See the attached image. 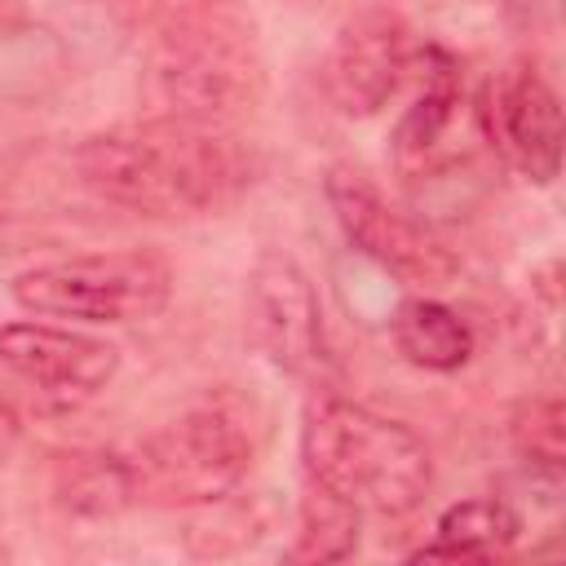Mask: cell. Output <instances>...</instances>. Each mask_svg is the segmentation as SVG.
Segmentation results:
<instances>
[{"label": "cell", "instance_id": "obj_8", "mask_svg": "<svg viewBox=\"0 0 566 566\" xmlns=\"http://www.w3.org/2000/svg\"><path fill=\"white\" fill-rule=\"evenodd\" d=\"M243 323L256 354L283 376H305L323 358V305L296 256L279 248H265L248 270Z\"/></svg>", "mask_w": 566, "mask_h": 566}, {"label": "cell", "instance_id": "obj_3", "mask_svg": "<svg viewBox=\"0 0 566 566\" xmlns=\"http://www.w3.org/2000/svg\"><path fill=\"white\" fill-rule=\"evenodd\" d=\"M150 80L168 115L230 124L265 88L252 18L234 0H181L150 49Z\"/></svg>", "mask_w": 566, "mask_h": 566}, {"label": "cell", "instance_id": "obj_12", "mask_svg": "<svg viewBox=\"0 0 566 566\" xmlns=\"http://www.w3.org/2000/svg\"><path fill=\"white\" fill-rule=\"evenodd\" d=\"M522 535V517L495 500V495H473L451 504L438 526L433 539L420 544L411 553V562H491L500 553H509Z\"/></svg>", "mask_w": 566, "mask_h": 566}, {"label": "cell", "instance_id": "obj_10", "mask_svg": "<svg viewBox=\"0 0 566 566\" xmlns=\"http://www.w3.org/2000/svg\"><path fill=\"white\" fill-rule=\"evenodd\" d=\"M482 128L486 142L535 186H548L562 168V102L553 84L517 62L500 71L486 88L482 106Z\"/></svg>", "mask_w": 566, "mask_h": 566}, {"label": "cell", "instance_id": "obj_5", "mask_svg": "<svg viewBox=\"0 0 566 566\" xmlns=\"http://www.w3.org/2000/svg\"><path fill=\"white\" fill-rule=\"evenodd\" d=\"M9 296L35 318L88 327L146 323L172 301V265L155 252H80L13 274Z\"/></svg>", "mask_w": 566, "mask_h": 566}, {"label": "cell", "instance_id": "obj_7", "mask_svg": "<svg viewBox=\"0 0 566 566\" xmlns=\"http://www.w3.org/2000/svg\"><path fill=\"white\" fill-rule=\"evenodd\" d=\"M416 57H420V40L411 35V27L385 9H367L340 27V35L323 57L318 80L340 115L367 119L385 111L402 84H411Z\"/></svg>", "mask_w": 566, "mask_h": 566}, {"label": "cell", "instance_id": "obj_17", "mask_svg": "<svg viewBox=\"0 0 566 566\" xmlns=\"http://www.w3.org/2000/svg\"><path fill=\"white\" fill-rule=\"evenodd\" d=\"M27 18H31V4L27 0H0V40L18 35L27 27Z\"/></svg>", "mask_w": 566, "mask_h": 566}, {"label": "cell", "instance_id": "obj_2", "mask_svg": "<svg viewBox=\"0 0 566 566\" xmlns=\"http://www.w3.org/2000/svg\"><path fill=\"white\" fill-rule=\"evenodd\" d=\"M301 469L305 482L376 517L416 513L433 486V460L416 429L336 394L305 407Z\"/></svg>", "mask_w": 566, "mask_h": 566}, {"label": "cell", "instance_id": "obj_4", "mask_svg": "<svg viewBox=\"0 0 566 566\" xmlns=\"http://www.w3.org/2000/svg\"><path fill=\"white\" fill-rule=\"evenodd\" d=\"M256 433L252 402L226 389L208 394L124 455L128 491L133 500L164 509H203L230 500L256 460Z\"/></svg>", "mask_w": 566, "mask_h": 566}, {"label": "cell", "instance_id": "obj_1", "mask_svg": "<svg viewBox=\"0 0 566 566\" xmlns=\"http://www.w3.org/2000/svg\"><path fill=\"white\" fill-rule=\"evenodd\" d=\"M80 181L150 221H199L234 208L261 177L256 150L230 124L155 115L102 128L75 150Z\"/></svg>", "mask_w": 566, "mask_h": 566}, {"label": "cell", "instance_id": "obj_14", "mask_svg": "<svg viewBox=\"0 0 566 566\" xmlns=\"http://www.w3.org/2000/svg\"><path fill=\"white\" fill-rule=\"evenodd\" d=\"M358 526H363V513L354 504H345L340 495L305 482L287 557H296V562H340L358 548Z\"/></svg>", "mask_w": 566, "mask_h": 566}, {"label": "cell", "instance_id": "obj_13", "mask_svg": "<svg viewBox=\"0 0 566 566\" xmlns=\"http://www.w3.org/2000/svg\"><path fill=\"white\" fill-rule=\"evenodd\" d=\"M389 332H394L398 354L420 371L447 376L473 358V327L451 305H442L433 292H416V296L398 301Z\"/></svg>", "mask_w": 566, "mask_h": 566}, {"label": "cell", "instance_id": "obj_11", "mask_svg": "<svg viewBox=\"0 0 566 566\" xmlns=\"http://www.w3.org/2000/svg\"><path fill=\"white\" fill-rule=\"evenodd\" d=\"M416 97L411 106L402 111L398 128H394V164L407 172V177H429L438 172L442 164L455 159V124H460V66L447 49L438 44H420V57H416Z\"/></svg>", "mask_w": 566, "mask_h": 566}, {"label": "cell", "instance_id": "obj_15", "mask_svg": "<svg viewBox=\"0 0 566 566\" xmlns=\"http://www.w3.org/2000/svg\"><path fill=\"white\" fill-rule=\"evenodd\" d=\"M513 447L526 464L562 473L566 460V416L557 398H531L522 402V411L513 416Z\"/></svg>", "mask_w": 566, "mask_h": 566}, {"label": "cell", "instance_id": "obj_6", "mask_svg": "<svg viewBox=\"0 0 566 566\" xmlns=\"http://www.w3.org/2000/svg\"><path fill=\"white\" fill-rule=\"evenodd\" d=\"M323 195L332 203L340 234L367 261H376L385 274H394L420 292H442L455 283V274H460L455 252L429 226H420L411 212H402L367 172L336 164L323 181Z\"/></svg>", "mask_w": 566, "mask_h": 566}, {"label": "cell", "instance_id": "obj_9", "mask_svg": "<svg viewBox=\"0 0 566 566\" xmlns=\"http://www.w3.org/2000/svg\"><path fill=\"white\" fill-rule=\"evenodd\" d=\"M0 367H9L18 380H27L49 398L84 402L115 380L119 349L102 336H88L62 323L18 318L0 327Z\"/></svg>", "mask_w": 566, "mask_h": 566}, {"label": "cell", "instance_id": "obj_16", "mask_svg": "<svg viewBox=\"0 0 566 566\" xmlns=\"http://www.w3.org/2000/svg\"><path fill=\"white\" fill-rule=\"evenodd\" d=\"M18 438H22V420H18V411H13V407L0 398V464L13 455Z\"/></svg>", "mask_w": 566, "mask_h": 566}, {"label": "cell", "instance_id": "obj_18", "mask_svg": "<svg viewBox=\"0 0 566 566\" xmlns=\"http://www.w3.org/2000/svg\"><path fill=\"white\" fill-rule=\"evenodd\" d=\"M13 234H18V226H13V217H4V212H0V252H4V243H9Z\"/></svg>", "mask_w": 566, "mask_h": 566}]
</instances>
